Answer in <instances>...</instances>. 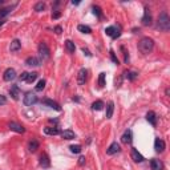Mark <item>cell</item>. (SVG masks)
I'll return each instance as SVG.
<instances>
[{"instance_id":"1","label":"cell","mask_w":170,"mask_h":170,"mask_svg":"<svg viewBox=\"0 0 170 170\" xmlns=\"http://www.w3.org/2000/svg\"><path fill=\"white\" fill-rule=\"evenodd\" d=\"M154 48V41L153 39L150 37H142L140 40V43H138V49H140L141 53H150L151 51H153Z\"/></svg>"},{"instance_id":"2","label":"cell","mask_w":170,"mask_h":170,"mask_svg":"<svg viewBox=\"0 0 170 170\" xmlns=\"http://www.w3.org/2000/svg\"><path fill=\"white\" fill-rule=\"evenodd\" d=\"M157 27L161 31H164V32H168V31L170 29V19H169V16H168L166 12H162L158 16Z\"/></svg>"},{"instance_id":"3","label":"cell","mask_w":170,"mask_h":170,"mask_svg":"<svg viewBox=\"0 0 170 170\" xmlns=\"http://www.w3.org/2000/svg\"><path fill=\"white\" fill-rule=\"evenodd\" d=\"M39 53H40V56H41L43 60H48L49 57H51V51H49L48 45L44 41L39 44Z\"/></svg>"},{"instance_id":"4","label":"cell","mask_w":170,"mask_h":170,"mask_svg":"<svg viewBox=\"0 0 170 170\" xmlns=\"http://www.w3.org/2000/svg\"><path fill=\"white\" fill-rule=\"evenodd\" d=\"M23 102H24L25 106H32V105H35V104L37 102V96L35 95V93H32V92L25 93Z\"/></svg>"},{"instance_id":"5","label":"cell","mask_w":170,"mask_h":170,"mask_svg":"<svg viewBox=\"0 0 170 170\" xmlns=\"http://www.w3.org/2000/svg\"><path fill=\"white\" fill-rule=\"evenodd\" d=\"M105 32L108 36H110L112 39H117L120 35H121V29H120V27H116V25H112V27H108V28L105 29Z\"/></svg>"},{"instance_id":"6","label":"cell","mask_w":170,"mask_h":170,"mask_svg":"<svg viewBox=\"0 0 170 170\" xmlns=\"http://www.w3.org/2000/svg\"><path fill=\"white\" fill-rule=\"evenodd\" d=\"M142 25L145 27H149L151 25V23H153V20H151V13H150V10L149 8H145V12H144V16H142Z\"/></svg>"},{"instance_id":"7","label":"cell","mask_w":170,"mask_h":170,"mask_svg":"<svg viewBox=\"0 0 170 170\" xmlns=\"http://www.w3.org/2000/svg\"><path fill=\"white\" fill-rule=\"evenodd\" d=\"M88 80V70L85 68H81L79 70V74H77V83L79 85H84L85 83H87Z\"/></svg>"},{"instance_id":"8","label":"cell","mask_w":170,"mask_h":170,"mask_svg":"<svg viewBox=\"0 0 170 170\" xmlns=\"http://www.w3.org/2000/svg\"><path fill=\"white\" fill-rule=\"evenodd\" d=\"M3 79L6 80V81H12V80L16 79V70L13 68H8L6 69V72L3 74Z\"/></svg>"},{"instance_id":"9","label":"cell","mask_w":170,"mask_h":170,"mask_svg":"<svg viewBox=\"0 0 170 170\" xmlns=\"http://www.w3.org/2000/svg\"><path fill=\"white\" fill-rule=\"evenodd\" d=\"M130 157L134 161V162H142L145 158H144V155H142L140 151H138L136 147H132V151H130Z\"/></svg>"},{"instance_id":"10","label":"cell","mask_w":170,"mask_h":170,"mask_svg":"<svg viewBox=\"0 0 170 170\" xmlns=\"http://www.w3.org/2000/svg\"><path fill=\"white\" fill-rule=\"evenodd\" d=\"M121 141H122V144H132V141H133V133H132L130 129L125 130V133L122 134V137H121Z\"/></svg>"},{"instance_id":"11","label":"cell","mask_w":170,"mask_h":170,"mask_svg":"<svg viewBox=\"0 0 170 170\" xmlns=\"http://www.w3.org/2000/svg\"><path fill=\"white\" fill-rule=\"evenodd\" d=\"M165 141L164 140H161V138H155V141H154V149L155 151H158V153H162V151L165 150Z\"/></svg>"},{"instance_id":"12","label":"cell","mask_w":170,"mask_h":170,"mask_svg":"<svg viewBox=\"0 0 170 170\" xmlns=\"http://www.w3.org/2000/svg\"><path fill=\"white\" fill-rule=\"evenodd\" d=\"M8 128H10L11 130L16 132V133H24L25 132L24 126H21V125L17 124V122H10V124H8Z\"/></svg>"},{"instance_id":"13","label":"cell","mask_w":170,"mask_h":170,"mask_svg":"<svg viewBox=\"0 0 170 170\" xmlns=\"http://www.w3.org/2000/svg\"><path fill=\"white\" fill-rule=\"evenodd\" d=\"M120 151V145L117 144V142H113V144H110L109 147L106 149V154L108 155H113L116 153H118Z\"/></svg>"},{"instance_id":"14","label":"cell","mask_w":170,"mask_h":170,"mask_svg":"<svg viewBox=\"0 0 170 170\" xmlns=\"http://www.w3.org/2000/svg\"><path fill=\"white\" fill-rule=\"evenodd\" d=\"M43 102L45 105H48L49 108H52V109H55V110H57V112H60L61 110V108H60V105L57 104L56 101H53V100H51V98H45V100H43Z\"/></svg>"},{"instance_id":"15","label":"cell","mask_w":170,"mask_h":170,"mask_svg":"<svg viewBox=\"0 0 170 170\" xmlns=\"http://www.w3.org/2000/svg\"><path fill=\"white\" fill-rule=\"evenodd\" d=\"M10 95L11 97L13 98V100H19V97H20V89L17 85H12V87L10 88Z\"/></svg>"},{"instance_id":"16","label":"cell","mask_w":170,"mask_h":170,"mask_svg":"<svg viewBox=\"0 0 170 170\" xmlns=\"http://www.w3.org/2000/svg\"><path fill=\"white\" fill-rule=\"evenodd\" d=\"M150 166H151V170H164V164L159 159H151Z\"/></svg>"},{"instance_id":"17","label":"cell","mask_w":170,"mask_h":170,"mask_svg":"<svg viewBox=\"0 0 170 170\" xmlns=\"http://www.w3.org/2000/svg\"><path fill=\"white\" fill-rule=\"evenodd\" d=\"M40 64H41V61H40L37 57H28V59L25 60V65H28V66H39Z\"/></svg>"},{"instance_id":"18","label":"cell","mask_w":170,"mask_h":170,"mask_svg":"<svg viewBox=\"0 0 170 170\" xmlns=\"http://www.w3.org/2000/svg\"><path fill=\"white\" fill-rule=\"evenodd\" d=\"M44 133L48 134V136H57V134H60V130L56 126H48L44 128Z\"/></svg>"},{"instance_id":"19","label":"cell","mask_w":170,"mask_h":170,"mask_svg":"<svg viewBox=\"0 0 170 170\" xmlns=\"http://www.w3.org/2000/svg\"><path fill=\"white\" fill-rule=\"evenodd\" d=\"M146 120L149 121L153 126H155L157 125V116H155L154 112H147V114H146Z\"/></svg>"},{"instance_id":"20","label":"cell","mask_w":170,"mask_h":170,"mask_svg":"<svg viewBox=\"0 0 170 170\" xmlns=\"http://www.w3.org/2000/svg\"><path fill=\"white\" fill-rule=\"evenodd\" d=\"M61 137L64 138V140H73V138H76V134L73 130H69V129H66V130H64L61 133Z\"/></svg>"},{"instance_id":"21","label":"cell","mask_w":170,"mask_h":170,"mask_svg":"<svg viewBox=\"0 0 170 170\" xmlns=\"http://www.w3.org/2000/svg\"><path fill=\"white\" fill-rule=\"evenodd\" d=\"M40 165H41L43 168H49V165H51V161H49V157L47 154H41L40 155Z\"/></svg>"},{"instance_id":"22","label":"cell","mask_w":170,"mask_h":170,"mask_svg":"<svg viewBox=\"0 0 170 170\" xmlns=\"http://www.w3.org/2000/svg\"><path fill=\"white\" fill-rule=\"evenodd\" d=\"M113 112H114V104L113 101H110L108 106H106V113H105V117L106 118H112V116H113Z\"/></svg>"},{"instance_id":"23","label":"cell","mask_w":170,"mask_h":170,"mask_svg":"<svg viewBox=\"0 0 170 170\" xmlns=\"http://www.w3.org/2000/svg\"><path fill=\"white\" fill-rule=\"evenodd\" d=\"M20 48H21V43H20V40L15 39V40H13V41L11 43V47H10L11 52H17Z\"/></svg>"},{"instance_id":"24","label":"cell","mask_w":170,"mask_h":170,"mask_svg":"<svg viewBox=\"0 0 170 170\" xmlns=\"http://www.w3.org/2000/svg\"><path fill=\"white\" fill-rule=\"evenodd\" d=\"M15 7V6H13ZM13 7H7V8H3V10H0V20H3L6 16H8L10 13L12 12L13 10Z\"/></svg>"},{"instance_id":"25","label":"cell","mask_w":170,"mask_h":170,"mask_svg":"<svg viewBox=\"0 0 170 170\" xmlns=\"http://www.w3.org/2000/svg\"><path fill=\"white\" fill-rule=\"evenodd\" d=\"M65 48H66V51H68L69 53H74V51H76L74 43L70 41V40H66V41H65Z\"/></svg>"},{"instance_id":"26","label":"cell","mask_w":170,"mask_h":170,"mask_svg":"<svg viewBox=\"0 0 170 170\" xmlns=\"http://www.w3.org/2000/svg\"><path fill=\"white\" fill-rule=\"evenodd\" d=\"M28 149H29V151L35 153V151L39 149V142H37L36 140H32V141L29 142V145H28Z\"/></svg>"},{"instance_id":"27","label":"cell","mask_w":170,"mask_h":170,"mask_svg":"<svg viewBox=\"0 0 170 170\" xmlns=\"http://www.w3.org/2000/svg\"><path fill=\"white\" fill-rule=\"evenodd\" d=\"M77 29L80 31V32H83V33H87V35L92 33V29H91V27H88V25H84V24H80V25L77 27Z\"/></svg>"},{"instance_id":"28","label":"cell","mask_w":170,"mask_h":170,"mask_svg":"<svg viewBox=\"0 0 170 170\" xmlns=\"http://www.w3.org/2000/svg\"><path fill=\"white\" fill-rule=\"evenodd\" d=\"M124 74H125V79L130 80V81H133V80H136V79H137V76H138V73H137V72H130V70H126V72H125Z\"/></svg>"},{"instance_id":"29","label":"cell","mask_w":170,"mask_h":170,"mask_svg":"<svg viewBox=\"0 0 170 170\" xmlns=\"http://www.w3.org/2000/svg\"><path fill=\"white\" fill-rule=\"evenodd\" d=\"M102 108H104V102H102L101 100H97V101H95L92 104V109L93 110H101Z\"/></svg>"},{"instance_id":"30","label":"cell","mask_w":170,"mask_h":170,"mask_svg":"<svg viewBox=\"0 0 170 170\" xmlns=\"http://www.w3.org/2000/svg\"><path fill=\"white\" fill-rule=\"evenodd\" d=\"M33 10L36 12H43L44 10H45V3H43V2L36 3V4H35V7H33Z\"/></svg>"},{"instance_id":"31","label":"cell","mask_w":170,"mask_h":170,"mask_svg":"<svg viewBox=\"0 0 170 170\" xmlns=\"http://www.w3.org/2000/svg\"><path fill=\"white\" fill-rule=\"evenodd\" d=\"M39 77V74L36 73V72H32V73H28V77H27V80H25V81L27 83H28V84H32L33 81H35V80H36Z\"/></svg>"},{"instance_id":"32","label":"cell","mask_w":170,"mask_h":170,"mask_svg":"<svg viewBox=\"0 0 170 170\" xmlns=\"http://www.w3.org/2000/svg\"><path fill=\"white\" fill-rule=\"evenodd\" d=\"M98 85H100V88L105 87V73L104 72L100 73V76H98Z\"/></svg>"},{"instance_id":"33","label":"cell","mask_w":170,"mask_h":170,"mask_svg":"<svg viewBox=\"0 0 170 170\" xmlns=\"http://www.w3.org/2000/svg\"><path fill=\"white\" fill-rule=\"evenodd\" d=\"M70 149V151H72V153H74V154H79V153H81V145H72L69 147Z\"/></svg>"},{"instance_id":"34","label":"cell","mask_w":170,"mask_h":170,"mask_svg":"<svg viewBox=\"0 0 170 170\" xmlns=\"http://www.w3.org/2000/svg\"><path fill=\"white\" fill-rule=\"evenodd\" d=\"M44 88H45V80H40V81L37 83V85H36V87H35V89H36L37 92L43 91Z\"/></svg>"},{"instance_id":"35","label":"cell","mask_w":170,"mask_h":170,"mask_svg":"<svg viewBox=\"0 0 170 170\" xmlns=\"http://www.w3.org/2000/svg\"><path fill=\"white\" fill-rule=\"evenodd\" d=\"M109 53H110V57H112V60H113V62H114L116 65H118V64H120V61H118V59H117V56L114 55V52L110 49V51H109Z\"/></svg>"},{"instance_id":"36","label":"cell","mask_w":170,"mask_h":170,"mask_svg":"<svg viewBox=\"0 0 170 170\" xmlns=\"http://www.w3.org/2000/svg\"><path fill=\"white\" fill-rule=\"evenodd\" d=\"M93 13H95L96 16L100 17V16L102 15V13H101V8H100V7H97V6H95V7H93Z\"/></svg>"},{"instance_id":"37","label":"cell","mask_w":170,"mask_h":170,"mask_svg":"<svg viewBox=\"0 0 170 170\" xmlns=\"http://www.w3.org/2000/svg\"><path fill=\"white\" fill-rule=\"evenodd\" d=\"M27 77H28V73H27V72H23V73H21V74L19 76L20 81H25V80H27Z\"/></svg>"},{"instance_id":"38","label":"cell","mask_w":170,"mask_h":170,"mask_svg":"<svg viewBox=\"0 0 170 170\" xmlns=\"http://www.w3.org/2000/svg\"><path fill=\"white\" fill-rule=\"evenodd\" d=\"M4 104H7V98H6V96L0 95V105H4Z\"/></svg>"},{"instance_id":"39","label":"cell","mask_w":170,"mask_h":170,"mask_svg":"<svg viewBox=\"0 0 170 170\" xmlns=\"http://www.w3.org/2000/svg\"><path fill=\"white\" fill-rule=\"evenodd\" d=\"M60 16H61V13H60L59 11H56V12H53V13H52V19H55V20H56V19H59Z\"/></svg>"},{"instance_id":"40","label":"cell","mask_w":170,"mask_h":170,"mask_svg":"<svg viewBox=\"0 0 170 170\" xmlns=\"http://www.w3.org/2000/svg\"><path fill=\"white\" fill-rule=\"evenodd\" d=\"M55 32H56L57 35H60V33L62 32V29H61V27H60V25H56V27H55Z\"/></svg>"},{"instance_id":"41","label":"cell","mask_w":170,"mask_h":170,"mask_svg":"<svg viewBox=\"0 0 170 170\" xmlns=\"http://www.w3.org/2000/svg\"><path fill=\"white\" fill-rule=\"evenodd\" d=\"M121 49L124 51V55H125V62H128V61H129V55H128V52L125 51V48H124V47H122Z\"/></svg>"},{"instance_id":"42","label":"cell","mask_w":170,"mask_h":170,"mask_svg":"<svg viewBox=\"0 0 170 170\" xmlns=\"http://www.w3.org/2000/svg\"><path fill=\"white\" fill-rule=\"evenodd\" d=\"M79 164H80V165H84V164H85V157H80V158H79Z\"/></svg>"},{"instance_id":"43","label":"cell","mask_w":170,"mask_h":170,"mask_svg":"<svg viewBox=\"0 0 170 170\" xmlns=\"http://www.w3.org/2000/svg\"><path fill=\"white\" fill-rule=\"evenodd\" d=\"M83 52H84V53H85V55H87V56H92L91 53H89V51H88V49H85V48H83Z\"/></svg>"},{"instance_id":"44","label":"cell","mask_w":170,"mask_h":170,"mask_svg":"<svg viewBox=\"0 0 170 170\" xmlns=\"http://www.w3.org/2000/svg\"><path fill=\"white\" fill-rule=\"evenodd\" d=\"M3 6V0H0V7H2Z\"/></svg>"}]
</instances>
